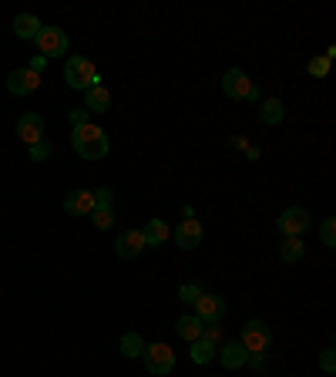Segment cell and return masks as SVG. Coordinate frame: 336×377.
Wrapping results in <instances>:
<instances>
[{"instance_id":"cell-11","label":"cell","mask_w":336,"mask_h":377,"mask_svg":"<svg viewBox=\"0 0 336 377\" xmlns=\"http://www.w3.org/2000/svg\"><path fill=\"white\" fill-rule=\"evenodd\" d=\"M67 216H91L94 212V189H74L65 195Z\"/></svg>"},{"instance_id":"cell-8","label":"cell","mask_w":336,"mask_h":377,"mask_svg":"<svg viewBox=\"0 0 336 377\" xmlns=\"http://www.w3.org/2000/svg\"><path fill=\"white\" fill-rule=\"evenodd\" d=\"M40 88V75L38 71H30V67H17L7 75V92L17 94V98H27V94H34Z\"/></svg>"},{"instance_id":"cell-27","label":"cell","mask_w":336,"mask_h":377,"mask_svg":"<svg viewBox=\"0 0 336 377\" xmlns=\"http://www.w3.org/2000/svg\"><path fill=\"white\" fill-rule=\"evenodd\" d=\"M111 206H115V192H111L108 185L94 189V209H111Z\"/></svg>"},{"instance_id":"cell-25","label":"cell","mask_w":336,"mask_h":377,"mask_svg":"<svg viewBox=\"0 0 336 377\" xmlns=\"http://www.w3.org/2000/svg\"><path fill=\"white\" fill-rule=\"evenodd\" d=\"M202 293H206V290H202L198 283H181L179 286V300H181V303H195Z\"/></svg>"},{"instance_id":"cell-5","label":"cell","mask_w":336,"mask_h":377,"mask_svg":"<svg viewBox=\"0 0 336 377\" xmlns=\"http://www.w3.org/2000/svg\"><path fill=\"white\" fill-rule=\"evenodd\" d=\"M239 344H242L249 354H266L272 344L269 324H262V320H246V324H242V334H239Z\"/></svg>"},{"instance_id":"cell-17","label":"cell","mask_w":336,"mask_h":377,"mask_svg":"<svg viewBox=\"0 0 336 377\" xmlns=\"http://www.w3.org/2000/svg\"><path fill=\"white\" fill-rule=\"evenodd\" d=\"M84 108H88L91 115H104L108 108H111V92L108 88H91V92H84Z\"/></svg>"},{"instance_id":"cell-16","label":"cell","mask_w":336,"mask_h":377,"mask_svg":"<svg viewBox=\"0 0 336 377\" xmlns=\"http://www.w3.org/2000/svg\"><path fill=\"white\" fill-rule=\"evenodd\" d=\"M286 118V104L279 98H266V102H259V121L262 125H283Z\"/></svg>"},{"instance_id":"cell-24","label":"cell","mask_w":336,"mask_h":377,"mask_svg":"<svg viewBox=\"0 0 336 377\" xmlns=\"http://www.w3.org/2000/svg\"><path fill=\"white\" fill-rule=\"evenodd\" d=\"M91 222H94L98 229H111V226H115V209H94V212H91Z\"/></svg>"},{"instance_id":"cell-30","label":"cell","mask_w":336,"mask_h":377,"mask_svg":"<svg viewBox=\"0 0 336 377\" xmlns=\"http://www.w3.org/2000/svg\"><path fill=\"white\" fill-rule=\"evenodd\" d=\"M71 129H81V125H91V111L88 108H74V111H71Z\"/></svg>"},{"instance_id":"cell-21","label":"cell","mask_w":336,"mask_h":377,"mask_svg":"<svg viewBox=\"0 0 336 377\" xmlns=\"http://www.w3.org/2000/svg\"><path fill=\"white\" fill-rule=\"evenodd\" d=\"M279 256H283L286 263H299L306 256V243L296 239V236H289V239H283V246H279Z\"/></svg>"},{"instance_id":"cell-13","label":"cell","mask_w":336,"mask_h":377,"mask_svg":"<svg viewBox=\"0 0 336 377\" xmlns=\"http://www.w3.org/2000/svg\"><path fill=\"white\" fill-rule=\"evenodd\" d=\"M17 135H21V142H24L27 148H30L34 142H40V138H47V135H44V118L34 115V111H30V115H21V121H17Z\"/></svg>"},{"instance_id":"cell-23","label":"cell","mask_w":336,"mask_h":377,"mask_svg":"<svg viewBox=\"0 0 336 377\" xmlns=\"http://www.w3.org/2000/svg\"><path fill=\"white\" fill-rule=\"evenodd\" d=\"M320 239H323V246H330V249L336 246V219L333 216H326V219L320 222Z\"/></svg>"},{"instance_id":"cell-3","label":"cell","mask_w":336,"mask_h":377,"mask_svg":"<svg viewBox=\"0 0 336 377\" xmlns=\"http://www.w3.org/2000/svg\"><path fill=\"white\" fill-rule=\"evenodd\" d=\"M222 92L229 98H235V102H259V88L249 81V75L242 67H229L222 75Z\"/></svg>"},{"instance_id":"cell-22","label":"cell","mask_w":336,"mask_h":377,"mask_svg":"<svg viewBox=\"0 0 336 377\" xmlns=\"http://www.w3.org/2000/svg\"><path fill=\"white\" fill-rule=\"evenodd\" d=\"M142 351H145V340L138 337V334H125V337H121V354H125L128 361L142 357Z\"/></svg>"},{"instance_id":"cell-2","label":"cell","mask_w":336,"mask_h":377,"mask_svg":"<svg viewBox=\"0 0 336 377\" xmlns=\"http://www.w3.org/2000/svg\"><path fill=\"white\" fill-rule=\"evenodd\" d=\"M65 81L74 88V92H91V88L101 84V75H98L94 61L81 58V54H71L65 61Z\"/></svg>"},{"instance_id":"cell-20","label":"cell","mask_w":336,"mask_h":377,"mask_svg":"<svg viewBox=\"0 0 336 377\" xmlns=\"http://www.w3.org/2000/svg\"><path fill=\"white\" fill-rule=\"evenodd\" d=\"M215 354H219V344H212L208 337L192 340V361H195V364H208Z\"/></svg>"},{"instance_id":"cell-4","label":"cell","mask_w":336,"mask_h":377,"mask_svg":"<svg viewBox=\"0 0 336 377\" xmlns=\"http://www.w3.org/2000/svg\"><path fill=\"white\" fill-rule=\"evenodd\" d=\"M142 361H145V371L155 377H165L175 371V351L168 344H145Z\"/></svg>"},{"instance_id":"cell-32","label":"cell","mask_w":336,"mask_h":377,"mask_svg":"<svg viewBox=\"0 0 336 377\" xmlns=\"http://www.w3.org/2000/svg\"><path fill=\"white\" fill-rule=\"evenodd\" d=\"M249 364L262 371V367H266V354H249Z\"/></svg>"},{"instance_id":"cell-19","label":"cell","mask_w":336,"mask_h":377,"mask_svg":"<svg viewBox=\"0 0 336 377\" xmlns=\"http://www.w3.org/2000/svg\"><path fill=\"white\" fill-rule=\"evenodd\" d=\"M40 27L44 24H40L34 13H17V17H13V34H17L21 40H34Z\"/></svg>"},{"instance_id":"cell-9","label":"cell","mask_w":336,"mask_h":377,"mask_svg":"<svg viewBox=\"0 0 336 377\" xmlns=\"http://www.w3.org/2000/svg\"><path fill=\"white\" fill-rule=\"evenodd\" d=\"M192 307H195V317H198L202 324H219L222 317H225V300L215 297V293H202Z\"/></svg>"},{"instance_id":"cell-10","label":"cell","mask_w":336,"mask_h":377,"mask_svg":"<svg viewBox=\"0 0 336 377\" xmlns=\"http://www.w3.org/2000/svg\"><path fill=\"white\" fill-rule=\"evenodd\" d=\"M202 236H206L202 222L195 219V216H185V219L175 226V246L179 249H195L198 243H202Z\"/></svg>"},{"instance_id":"cell-6","label":"cell","mask_w":336,"mask_h":377,"mask_svg":"<svg viewBox=\"0 0 336 377\" xmlns=\"http://www.w3.org/2000/svg\"><path fill=\"white\" fill-rule=\"evenodd\" d=\"M313 226V216H310V209H303V206H289L276 219V229L283 233V239H289V236H296V239H303V233Z\"/></svg>"},{"instance_id":"cell-18","label":"cell","mask_w":336,"mask_h":377,"mask_svg":"<svg viewBox=\"0 0 336 377\" xmlns=\"http://www.w3.org/2000/svg\"><path fill=\"white\" fill-rule=\"evenodd\" d=\"M142 236H145V249L152 246V249H158L162 243H165L168 236H172V229H168V222L165 219H152L148 226L142 229Z\"/></svg>"},{"instance_id":"cell-29","label":"cell","mask_w":336,"mask_h":377,"mask_svg":"<svg viewBox=\"0 0 336 377\" xmlns=\"http://www.w3.org/2000/svg\"><path fill=\"white\" fill-rule=\"evenodd\" d=\"M320 367H323V374H336V354H333V347H326V351L320 354Z\"/></svg>"},{"instance_id":"cell-31","label":"cell","mask_w":336,"mask_h":377,"mask_svg":"<svg viewBox=\"0 0 336 377\" xmlns=\"http://www.w3.org/2000/svg\"><path fill=\"white\" fill-rule=\"evenodd\" d=\"M44 65H47V58H40V54H38V58H30V65H27V67H30V71H38V75H40V71H44Z\"/></svg>"},{"instance_id":"cell-12","label":"cell","mask_w":336,"mask_h":377,"mask_svg":"<svg viewBox=\"0 0 336 377\" xmlns=\"http://www.w3.org/2000/svg\"><path fill=\"white\" fill-rule=\"evenodd\" d=\"M142 249H145L142 229H125V233L115 239V253L121 256V260H135V256H138Z\"/></svg>"},{"instance_id":"cell-7","label":"cell","mask_w":336,"mask_h":377,"mask_svg":"<svg viewBox=\"0 0 336 377\" xmlns=\"http://www.w3.org/2000/svg\"><path fill=\"white\" fill-rule=\"evenodd\" d=\"M34 44H38L40 58H61V54H67V34L61 31V27L44 24V27L38 31Z\"/></svg>"},{"instance_id":"cell-28","label":"cell","mask_w":336,"mask_h":377,"mask_svg":"<svg viewBox=\"0 0 336 377\" xmlns=\"http://www.w3.org/2000/svg\"><path fill=\"white\" fill-rule=\"evenodd\" d=\"M306 71H310L313 78H326V75H330V61H326V58H313L310 65H306Z\"/></svg>"},{"instance_id":"cell-14","label":"cell","mask_w":336,"mask_h":377,"mask_svg":"<svg viewBox=\"0 0 336 377\" xmlns=\"http://www.w3.org/2000/svg\"><path fill=\"white\" fill-rule=\"evenodd\" d=\"M215 357L222 361V367H225V371H239V367L249 364V351L242 347V344H235V340H233V344H222Z\"/></svg>"},{"instance_id":"cell-26","label":"cell","mask_w":336,"mask_h":377,"mask_svg":"<svg viewBox=\"0 0 336 377\" xmlns=\"http://www.w3.org/2000/svg\"><path fill=\"white\" fill-rule=\"evenodd\" d=\"M27 155H30V162H44V158L51 155V142H47V138L34 142L30 148H27Z\"/></svg>"},{"instance_id":"cell-15","label":"cell","mask_w":336,"mask_h":377,"mask_svg":"<svg viewBox=\"0 0 336 377\" xmlns=\"http://www.w3.org/2000/svg\"><path fill=\"white\" fill-rule=\"evenodd\" d=\"M202 330H206V324H202L195 313H181L179 320H175V334H179L181 340H189V344L202 337Z\"/></svg>"},{"instance_id":"cell-1","label":"cell","mask_w":336,"mask_h":377,"mask_svg":"<svg viewBox=\"0 0 336 377\" xmlns=\"http://www.w3.org/2000/svg\"><path fill=\"white\" fill-rule=\"evenodd\" d=\"M71 145H74V152H78L84 162H98L111 152V142H108V135H104L98 125H81V129L71 131Z\"/></svg>"}]
</instances>
